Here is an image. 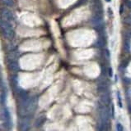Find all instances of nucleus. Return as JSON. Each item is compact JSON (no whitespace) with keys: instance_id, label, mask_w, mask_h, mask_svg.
I'll list each match as a JSON object with an SVG mask.
<instances>
[{"instance_id":"nucleus-1","label":"nucleus","mask_w":131,"mask_h":131,"mask_svg":"<svg viewBox=\"0 0 131 131\" xmlns=\"http://www.w3.org/2000/svg\"><path fill=\"white\" fill-rule=\"evenodd\" d=\"M37 107V98L35 97H27L24 101H22L19 113L22 116H28L34 112Z\"/></svg>"},{"instance_id":"nucleus-2","label":"nucleus","mask_w":131,"mask_h":131,"mask_svg":"<svg viewBox=\"0 0 131 131\" xmlns=\"http://www.w3.org/2000/svg\"><path fill=\"white\" fill-rule=\"evenodd\" d=\"M0 29L6 39H11L14 37V30L10 22L4 21L3 19L0 20Z\"/></svg>"},{"instance_id":"nucleus-3","label":"nucleus","mask_w":131,"mask_h":131,"mask_svg":"<svg viewBox=\"0 0 131 131\" xmlns=\"http://www.w3.org/2000/svg\"><path fill=\"white\" fill-rule=\"evenodd\" d=\"M8 67L12 71H17L19 69V64L17 61V52H10L6 57Z\"/></svg>"},{"instance_id":"nucleus-4","label":"nucleus","mask_w":131,"mask_h":131,"mask_svg":"<svg viewBox=\"0 0 131 131\" xmlns=\"http://www.w3.org/2000/svg\"><path fill=\"white\" fill-rule=\"evenodd\" d=\"M0 118H1L3 126H6L7 129H10L9 126L12 125L11 115H10V111H9V110L7 107H4L2 110L1 114H0Z\"/></svg>"},{"instance_id":"nucleus-5","label":"nucleus","mask_w":131,"mask_h":131,"mask_svg":"<svg viewBox=\"0 0 131 131\" xmlns=\"http://www.w3.org/2000/svg\"><path fill=\"white\" fill-rule=\"evenodd\" d=\"M2 19L4 21L12 23L13 21V14L9 9L4 8L2 10Z\"/></svg>"},{"instance_id":"nucleus-6","label":"nucleus","mask_w":131,"mask_h":131,"mask_svg":"<svg viewBox=\"0 0 131 131\" xmlns=\"http://www.w3.org/2000/svg\"><path fill=\"white\" fill-rule=\"evenodd\" d=\"M97 91L99 93H106V92H109V88H108V84L106 80V79H104L103 80H101V82L98 83L97 85Z\"/></svg>"},{"instance_id":"nucleus-7","label":"nucleus","mask_w":131,"mask_h":131,"mask_svg":"<svg viewBox=\"0 0 131 131\" xmlns=\"http://www.w3.org/2000/svg\"><path fill=\"white\" fill-rule=\"evenodd\" d=\"M100 100L102 103L105 106L109 107L110 103V97L109 92H106V93H102L100 95Z\"/></svg>"},{"instance_id":"nucleus-8","label":"nucleus","mask_w":131,"mask_h":131,"mask_svg":"<svg viewBox=\"0 0 131 131\" xmlns=\"http://www.w3.org/2000/svg\"><path fill=\"white\" fill-rule=\"evenodd\" d=\"M103 21V16L102 14H94L92 18H91V23L92 25L96 27V26L101 25Z\"/></svg>"},{"instance_id":"nucleus-9","label":"nucleus","mask_w":131,"mask_h":131,"mask_svg":"<svg viewBox=\"0 0 131 131\" xmlns=\"http://www.w3.org/2000/svg\"><path fill=\"white\" fill-rule=\"evenodd\" d=\"M19 125H20V129H22V130H28L29 127H30V121H29V120L27 119V118H24V119H22L20 120Z\"/></svg>"},{"instance_id":"nucleus-10","label":"nucleus","mask_w":131,"mask_h":131,"mask_svg":"<svg viewBox=\"0 0 131 131\" xmlns=\"http://www.w3.org/2000/svg\"><path fill=\"white\" fill-rule=\"evenodd\" d=\"M106 39H104L103 37H100V38H98V39L97 40L96 42V46H97V48H103L106 46Z\"/></svg>"},{"instance_id":"nucleus-11","label":"nucleus","mask_w":131,"mask_h":131,"mask_svg":"<svg viewBox=\"0 0 131 131\" xmlns=\"http://www.w3.org/2000/svg\"><path fill=\"white\" fill-rule=\"evenodd\" d=\"M124 50L127 51V52H129L130 50V40L129 39H127L125 38L124 40Z\"/></svg>"},{"instance_id":"nucleus-12","label":"nucleus","mask_w":131,"mask_h":131,"mask_svg":"<svg viewBox=\"0 0 131 131\" xmlns=\"http://www.w3.org/2000/svg\"><path fill=\"white\" fill-rule=\"evenodd\" d=\"M45 117L44 116H39L36 120H35V125H36L37 127L41 126V124H43V123L45 122Z\"/></svg>"},{"instance_id":"nucleus-13","label":"nucleus","mask_w":131,"mask_h":131,"mask_svg":"<svg viewBox=\"0 0 131 131\" xmlns=\"http://www.w3.org/2000/svg\"><path fill=\"white\" fill-rule=\"evenodd\" d=\"M124 23H125L128 25H131V14H129V16H127L124 20Z\"/></svg>"},{"instance_id":"nucleus-14","label":"nucleus","mask_w":131,"mask_h":131,"mask_svg":"<svg viewBox=\"0 0 131 131\" xmlns=\"http://www.w3.org/2000/svg\"><path fill=\"white\" fill-rule=\"evenodd\" d=\"M124 38H127V39H131V29H128V30H126L125 32H124Z\"/></svg>"},{"instance_id":"nucleus-15","label":"nucleus","mask_w":131,"mask_h":131,"mask_svg":"<svg viewBox=\"0 0 131 131\" xmlns=\"http://www.w3.org/2000/svg\"><path fill=\"white\" fill-rule=\"evenodd\" d=\"M4 4H6L7 6H12V3H13V0H3Z\"/></svg>"},{"instance_id":"nucleus-16","label":"nucleus","mask_w":131,"mask_h":131,"mask_svg":"<svg viewBox=\"0 0 131 131\" xmlns=\"http://www.w3.org/2000/svg\"><path fill=\"white\" fill-rule=\"evenodd\" d=\"M116 130H118V131H123L124 130V127L120 123H118L116 124Z\"/></svg>"},{"instance_id":"nucleus-17","label":"nucleus","mask_w":131,"mask_h":131,"mask_svg":"<svg viewBox=\"0 0 131 131\" xmlns=\"http://www.w3.org/2000/svg\"><path fill=\"white\" fill-rule=\"evenodd\" d=\"M117 96H118V102H119V106L120 108L123 107V105L122 103H121V97H120V94L119 92H117Z\"/></svg>"},{"instance_id":"nucleus-18","label":"nucleus","mask_w":131,"mask_h":131,"mask_svg":"<svg viewBox=\"0 0 131 131\" xmlns=\"http://www.w3.org/2000/svg\"><path fill=\"white\" fill-rule=\"evenodd\" d=\"M107 72H108V75H109L110 77H112L113 75V71H112V68L110 67H109L107 68Z\"/></svg>"},{"instance_id":"nucleus-19","label":"nucleus","mask_w":131,"mask_h":131,"mask_svg":"<svg viewBox=\"0 0 131 131\" xmlns=\"http://www.w3.org/2000/svg\"><path fill=\"white\" fill-rule=\"evenodd\" d=\"M101 74L105 75L106 73V67H105V65H101Z\"/></svg>"},{"instance_id":"nucleus-20","label":"nucleus","mask_w":131,"mask_h":131,"mask_svg":"<svg viewBox=\"0 0 131 131\" xmlns=\"http://www.w3.org/2000/svg\"><path fill=\"white\" fill-rule=\"evenodd\" d=\"M124 3H125V5L127 6V8L129 9H131V1L130 0H124Z\"/></svg>"},{"instance_id":"nucleus-21","label":"nucleus","mask_w":131,"mask_h":131,"mask_svg":"<svg viewBox=\"0 0 131 131\" xmlns=\"http://www.w3.org/2000/svg\"><path fill=\"white\" fill-rule=\"evenodd\" d=\"M110 107H111V112H110V114H111V116L114 117V116H115V109H114V105H113V104H111V105H110Z\"/></svg>"},{"instance_id":"nucleus-22","label":"nucleus","mask_w":131,"mask_h":131,"mask_svg":"<svg viewBox=\"0 0 131 131\" xmlns=\"http://www.w3.org/2000/svg\"><path fill=\"white\" fill-rule=\"evenodd\" d=\"M107 12H108V14H109L110 16H113V11H112V9H111L110 8H107Z\"/></svg>"},{"instance_id":"nucleus-23","label":"nucleus","mask_w":131,"mask_h":131,"mask_svg":"<svg viewBox=\"0 0 131 131\" xmlns=\"http://www.w3.org/2000/svg\"><path fill=\"white\" fill-rule=\"evenodd\" d=\"M127 65H128V61H123L122 63H121V65H120V67L125 68V67H127Z\"/></svg>"},{"instance_id":"nucleus-24","label":"nucleus","mask_w":131,"mask_h":131,"mask_svg":"<svg viewBox=\"0 0 131 131\" xmlns=\"http://www.w3.org/2000/svg\"><path fill=\"white\" fill-rule=\"evenodd\" d=\"M124 83H126L127 84H129L131 83V80H130V79H129V78H124Z\"/></svg>"},{"instance_id":"nucleus-25","label":"nucleus","mask_w":131,"mask_h":131,"mask_svg":"<svg viewBox=\"0 0 131 131\" xmlns=\"http://www.w3.org/2000/svg\"><path fill=\"white\" fill-rule=\"evenodd\" d=\"M123 12H124V5L121 4L120 6V14H123Z\"/></svg>"},{"instance_id":"nucleus-26","label":"nucleus","mask_w":131,"mask_h":131,"mask_svg":"<svg viewBox=\"0 0 131 131\" xmlns=\"http://www.w3.org/2000/svg\"><path fill=\"white\" fill-rule=\"evenodd\" d=\"M106 56L108 57H110V52H109V50H108V49H106Z\"/></svg>"},{"instance_id":"nucleus-27","label":"nucleus","mask_w":131,"mask_h":131,"mask_svg":"<svg viewBox=\"0 0 131 131\" xmlns=\"http://www.w3.org/2000/svg\"><path fill=\"white\" fill-rule=\"evenodd\" d=\"M128 109H129V113H131V105H129V107H128Z\"/></svg>"},{"instance_id":"nucleus-28","label":"nucleus","mask_w":131,"mask_h":131,"mask_svg":"<svg viewBox=\"0 0 131 131\" xmlns=\"http://www.w3.org/2000/svg\"><path fill=\"white\" fill-rule=\"evenodd\" d=\"M106 2H107V3H110V2H111V0H106Z\"/></svg>"}]
</instances>
